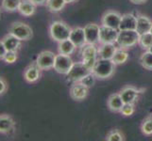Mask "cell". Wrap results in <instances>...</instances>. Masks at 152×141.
I'll list each match as a JSON object with an SVG mask.
<instances>
[{"label":"cell","instance_id":"obj_1","mask_svg":"<svg viewBox=\"0 0 152 141\" xmlns=\"http://www.w3.org/2000/svg\"><path fill=\"white\" fill-rule=\"evenodd\" d=\"M115 70V64L112 59H97L96 65L94 66L92 72H94L97 78L100 79H106V78L111 77Z\"/></svg>","mask_w":152,"mask_h":141},{"label":"cell","instance_id":"obj_2","mask_svg":"<svg viewBox=\"0 0 152 141\" xmlns=\"http://www.w3.org/2000/svg\"><path fill=\"white\" fill-rule=\"evenodd\" d=\"M140 34L136 30H119L116 43L121 48H130L139 43Z\"/></svg>","mask_w":152,"mask_h":141},{"label":"cell","instance_id":"obj_3","mask_svg":"<svg viewBox=\"0 0 152 141\" xmlns=\"http://www.w3.org/2000/svg\"><path fill=\"white\" fill-rule=\"evenodd\" d=\"M71 30L72 29L65 23L61 22V21H56V22L51 24L49 32L51 38L58 43H60V41L69 39Z\"/></svg>","mask_w":152,"mask_h":141},{"label":"cell","instance_id":"obj_4","mask_svg":"<svg viewBox=\"0 0 152 141\" xmlns=\"http://www.w3.org/2000/svg\"><path fill=\"white\" fill-rule=\"evenodd\" d=\"M9 33L12 34L20 40H28L32 38V29L28 25L23 22H14L12 24Z\"/></svg>","mask_w":152,"mask_h":141},{"label":"cell","instance_id":"obj_5","mask_svg":"<svg viewBox=\"0 0 152 141\" xmlns=\"http://www.w3.org/2000/svg\"><path fill=\"white\" fill-rule=\"evenodd\" d=\"M82 62L83 64L86 65L91 71L93 70L94 66L96 65L98 56V49L96 47L95 44H88L86 43L82 47L81 52Z\"/></svg>","mask_w":152,"mask_h":141},{"label":"cell","instance_id":"obj_6","mask_svg":"<svg viewBox=\"0 0 152 141\" xmlns=\"http://www.w3.org/2000/svg\"><path fill=\"white\" fill-rule=\"evenodd\" d=\"M92 71L83 64V62H76L73 64L71 70L66 74L67 78L72 82H80L83 77L86 76Z\"/></svg>","mask_w":152,"mask_h":141},{"label":"cell","instance_id":"obj_7","mask_svg":"<svg viewBox=\"0 0 152 141\" xmlns=\"http://www.w3.org/2000/svg\"><path fill=\"white\" fill-rule=\"evenodd\" d=\"M74 64L70 56L59 54L56 55L54 62V70L61 74H67Z\"/></svg>","mask_w":152,"mask_h":141},{"label":"cell","instance_id":"obj_8","mask_svg":"<svg viewBox=\"0 0 152 141\" xmlns=\"http://www.w3.org/2000/svg\"><path fill=\"white\" fill-rule=\"evenodd\" d=\"M56 55L51 51H43L36 59V64L41 70H50L54 67Z\"/></svg>","mask_w":152,"mask_h":141},{"label":"cell","instance_id":"obj_9","mask_svg":"<svg viewBox=\"0 0 152 141\" xmlns=\"http://www.w3.org/2000/svg\"><path fill=\"white\" fill-rule=\"evenodd\" d=\"M118 32V29L101 25L99 28V43H116Z\"/></svg>","mask_w":152,"mask_h":141},{"label":"cell","instance_id":"obj_10","mask_svg":"<svg viewBox=\"0 0 152 141\" xmlns=\"http://www.w3.org/2000/svg\"><path fill=\"white\" fill-rule=\"evenodd\" d=\"M99 27L96 24H88L84 27L86 43L96 44L99 43Z\"/></svg>","mask_w":152,"mask_h":141},{"label":"cell","instance_id":"obj_11","mask_svg":"<svg viewBox=\"0 0 152 141\" xmlns=\"http://www.w3.org/2000/svg\"><path fill=\"white\" fill-rule=\"evenodd\" d=\"M121 19H122V15L119 12H113V10H110V12H107L103 15L102 25H106V27H109L118 29Z\"/></svg>","mask_w":152,"mask_h":141},{"label":"cell","instance_id":"obj_12","mask_svg":"<svg viewBox=\"0 0 152 141\" xmlns=\"http://www.w3.org/2000/svg\"><path fill=\"white\" fill-rule=\"evenodd\" d=\"M88 95V87L80 82H75L70 88V96L75 101H82Z\"/></svg>","mask_w":152,"mask_h":141},{"label":"cell","instance_id":"obj_13","mask_svg":"<svg viewBox=\"0 0 152 141\" xmlns=\"http://www.w3.org/2000/svg\"><path fill=\"white\" fill-rule=\"evenodd\" d=\"M137 17L132 13H127L122 15L121 22L119 25L118 30H136Z\"/></svg>","mask_w":152,"mask_h":141},{"label":"cell","instance_id":"obj_14","mask_svg":"<svg viewBox=\"0 0 152 141\" xmlns=\"http://www.w3.org/2000/svg\"><path fill=\"white\" fill-rule=\"evenodd\" d=\"M119 94L125 103H134L138 99L139 90L133 87H124Z\"/></svg>","mask_w":152,"mask_h":141},{"label":"cell","instance_id":"obj_15","mask_svg":"<svg viewBox=\"0 0 152 141\" xmlns=\"http://www.w3.org/2000/svg\"><path fill=\"white\" fill-rule=\"evenodd\" d=\"M69 39L76 45V47H83L86 44V39L84 34V28L76 27L71 30Z\"/></svg>","mask_w":152,"mask_h":141},{"label":"cell","instance_id":"obj_16","mask_svg":"<svg viewBox=\"0 0 152 141\" xmlns=\"http://www.w3.org/2000/svg\"><path fill=\"white\" fill-rule=\"evenodd\" d=\"M41 76V69L37 64L29 65L24 72V78L28 83H35Z\"/></svg>","mask_w":152,"mask_h":141},{"label":"cell","instance_id":"obj_17","mask_svg":"<svg viewBox=\"0 0 152 141\" xmlns=\"http://www.w3.org/2000/svg\"><path fill=\"white\" fill-rule=\"evenodd\" d=\"M15 127L14 119L9 115H0V134H10Z\"/></svg>","mask_w":152,"mask_h":141},{"label":"cell","instance_id":"obj_18","mask_svg":"<svg viewBox=\"0 0 152 141\" xmlns=\"http://www.w3.org/2000/svg\"><path fill=\"white\" fill-rule=\"evenodd\" d=\"M1 40L3 41L7 51H13V52H17L19 50V48L21 47V41H22L10 33L7 34Z\"/></svg>","mask_w":152,"mask_h":141},{"label":"cell","instance_id":"obj_19","mask_svg":"<svg viewBox=\"0 0 152 141\" xmlns=\"http://www.w3.org/2000/svg\"><path fill=\"white\" fill-rule=\"evenodd\" d=\"M152 27V21L145 16V15H139L137 16V25H136V31L141 35L146 32H150Z\"/></svg>","mask_w":152,"mask_h":141},{"label":"cell","instance_id":"obj_20","mask_svg":"<svg viewBox=\"0 0 152 141\" xmlns=\"http://www.w3.org/2000/svg\"><path fill=\"white\" fill-rule=\"evenodd\" d=\"M18 12L23 16L29 17L32 16L36 12V5L30 1V0H21V3L19 5Z\"/></svg>","mask_w":152,"mask_h":141},{"label":"cell","instance_id":"obj_21","mask_svg":"<svg viewBox=\"0 0 152 141\" xmlns=\"http://www.w3.org/2000/svg\"><path fill=\"white\" fill-rule=\"evenodd\" d=\"M116 47L114 43H103L98 49V56L99 59H112L116 51Z\"/></svg>","mask_w":152,"mask_h":141},{"label":"cell","instance_id":"obj_22","mask_svg":"<svg viewBox=\"0 0 152 141\" xmlns=\"http://www.w3.org/2000/svg\"><path fill=\"white\" fill-rule=\"evenodd\" d=\"M124 103H125L123 102L122 98H121V96H120L119 93L112 94V95L110 96L108 99V106L112 111H114V112L121 111Z\"/></svg>","mask_w":152,"mask_h":141},{"label":"cell","instance_id":"obj_23","mask_svg":"<svg viewBox=\"0 0 152 141\" xmlns=\"http://www.w3.org/2000/svg\"><path fill=\"white\" fill-rule=\"evenodd\" d=\"M76 48H77L76 45L72 43L71 40L67 39L62 41H60L59 46H58V51H59V54L70 56L74 53Z\"/></svg>","mask_w":152,"mask_h":141},{"label":"cell","instance_id":"obj_24","mask_svg":"<svg viewBox=\"0 0 152 141\" xmlns=\"http://www.w3.org/2000/svg\"><path fill=\"white\" fill-rule=\"evenodd\" d=\"M129 59V54L128 52H126L125 50L121 49H116L115 53L113 56V62L115 65H119V64H123Z\"/></svg>","mask_w":152,"mask_h":141},{"label":"cell","instance_id":"obj_25","mask_svg":"<svg viewBox=\"0 0 152 141\" xmlns=\"http://www.w3.org/2000/svg\"><path fill=\"white\" fill-rule=\"evenodd\" d=\"M65 4L64 0H48L46 6L51 12H59L64 8Z\"/></svg>","mask_w":152,"mask_h":141},{"label":"cell","instance_id":"obj_26","mask_svg":"<svg viewBox=\"0 0 152 141\" xmlns=\"http://www.w3.org/2000/svg\"><path fill=\"white\" fill-rule=\"evenodd\" d=\"M140 46L145 50H148L152 46V33L151 32H146L144 34L140 35L139 38V43Z\"/></svg>","mask_w":152,"mask_h":141},{"label":"cell","instance_id":"obj_27","mask_svg":"<svg viewBox=\"0 0 152 141\" xmlns=\"http://www.w3.org/2000/svg\"><path fill=\"white\" fill-rule=\"evenodd\" d=\"M20 3L21 0H2L1 7L6 12H15V10H18Z\"/></svg>","mask_w":152,"mask_h":141},{"label":"cell","instance_id":"obj_28","mask_svg":"<svg viewBox=\"0 0 152 141\" xmlns=\"http://www.w3.org/2000/svg\"><path fill=\"white\" fill-rule=\"evenodd\" d=\"M141 64L146 70H150L152 71V53L150 51H146L142 55L140 59Z\"/></svg>","mask_w":152,"mask_h":141},{"label":"cell","instance_id":"obj_29","mask_svg":"<svg viewBox=\"0 0 152 141\" xmlns=\"http://www.w3.org/2000/svg\"><path fill=\"white\" fill-rule=\"evenodd\" d=\"M96 78V76L94 74L93 72H89V74L86 76L83 77L80 82L82 83L83 85H84L85 87H87L89 88V87H93L94 85H95Z\"/></svg>","mask_w":152,"mask_h":141},{"label":"cell","instance_id":"obj_30","mask_svg":"<svg viewBox=\"0 0 152 141\" xmlns=\"http://www.w3.org/2000/svg\"><path fill=\"white\" fill-rule=\"evenodd\" d=\"M142 132L145 135H151L152 134V118H148L145 119L142 124Z\"/></svg>","mask_w":152,"mask_h":141},{"label":"cell","instance_id":"obj_31","mask_svg":"<svg viewBox=\"0 0 152 141\" xmlns=\"http://www.w3.org/2000/svg\"><path fill=\"white\" fill-rule=\"evenodd\" d=\"M134 111H135V108H134L133 103H124V106L120 112H121L123 116L129 117L134 113Z\"/></svg>","mask_w":152,"mask_h":141},{"label":"cell","instance_id":"obj_32","mask_svg":"<svg viewBox=\"0 0 152 141\" xmlns=\"http://www.w3.org/2000/svg\"><path fill=\"white\" fill-rule=\"evenodd\" d=\"M107 140H109V141H123L124 137L118 130H113V131L110 132L109 134L107 135Z\"/></svg>","mask_w":152,"mask_h":141},{"label":"cell","instance_id":"obj_33","mask_svg":"<svg viewBox=\"0 0 152 141\" xmlns=\"http://www.w3.org/2000/svg\"><path fill=\"white\" fill-rule=\"evenodd\" d=\"M18 56H17V52H13V51H8L6 56H4V61L8 64H12L15 61L17 60Z\"/></svg>","mask_w":152,"mask_h":141},{"label":"cell","instance_id":"obj_34","mask_svg":"<svg viewBox=\"0 0 152 141\" xmlns=\"http://www.w3.org/2000/svg\"><path fill=\"white\" fill-rule=\"evenodd\" d=\"M7 82L5 81V79L3 77L0 76V95H3V94L6 92L7 90Z\"/></svg>","mask_w":152,"mask_h":141},{"label":"cell","instance_id":"obj_35","mask_svg":"<svg viewBox=\"0 0 152 141\" xmlns=\"http://www.w3.org/2000/svg\"><path fill=\"white\" fill-rule=\"evenodd\" d=\"M7 49H6V47H5L4 43H3V41L2 40H0V60L1 59H4V56H6L7 54Z\"/></svg>","mask_w":152,"mask_h":141},{"label":"cell","instance_id":"obj_36","mask_svg":"<svg viewBox=\"0 0 152 141\" xmlns=\"http://www.w3.org/2000/svg\"><path fill=\"white\" fill-rule=\"evenodd\" d=\"M30 1H32L36 6H43L48 3V0H30Z\"/></svg>","mask_w":152,"mask_h":141},{"label":"cell","instance_id":"obj_37","mask_svg":"<svg viewBox=\"0 0 152 141\" xmlns=\"http://www.w3.org/2000/svg\"><path fill=\"white\" fill-rule=\"evenodd\" d=\"M148 0H130V2H132L133 4H137V5H141L145 3Z\"/></svg>","mask_w":152,"mask_h":141},{"label":"cell","instance_id":"obj_38","mask_svg":"<svg viewBox=\"0 0 152 141\" xmlns=\"http://www.w3.org/2000/svg\"><path fill=\"white\" fill-rule=\"evenodd\" d=\"M64 1L66 2V4H70V3H73V2L77 1V0H64Z\"/></svg>","mask_w":152,"mask_h":141},{"label":"cell","instance_id":"obj_39","mask_svg":"<svg viewBox=\"0 0 152 141\" xmlns=\"http://www.w3.org/2000/svg\"><path fill=\"white\" fill-rule=\"evenodd\" d=\"M148 51H150V52H151V53H152V46H151V47H150V48L148 49Z\"/></svg>","mask_w":152,"mask_h":141},{"label":"cell","instance_id":"obj_40","mask_svg":"<svg viewBox=\"0 0 152 141\" xmlns=\"http://www.w3.org/2000/svg\"><path fill=\"white\" fill-rule=\"evenodd\" d=\"M150 32L152 33V27H151V29H150Z\"/></svg>","mask_w":152,"mask_h":141},{"label":"cell","instance_id":"obj_41","mask_svg":"<svg viewBox=\"0 0 152 141\" xmlns=\"http://www.w3.org/2000/svg\"><path fill=\"white\" fill-rule=\"evenodd\" d=\"M0 12H1V8H0Z\"/></svg>","mask_w":152,"mask_h":141}]
</instances>
